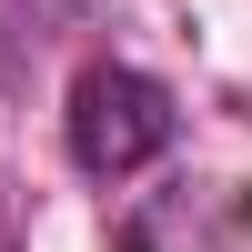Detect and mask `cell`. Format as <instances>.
<instances>
[{"label": "cell", "mask_w": 252, "mask_h": 252, "mask_svg": "<svg viewBox=\"0 0 252 252\" xmlns=\"http://www.w3.org/2000/svg\"><path fill=\"white\" fill-rule=\"evenodd\" d=\"M172 131H182L172 91L152 71H131V61H101V71L71 81V161L81 172L121 182V172H141V161L172 152Z\"/></svg>", "instance_id": "1"}]
</instances>
